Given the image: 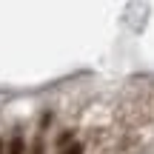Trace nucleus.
<instances>
[{
  "mask_svg": "<svg viewBox=\"0 0 154 154\" xmlns=\"http://www.w3.org/2000/svg\"><path fill=\"white\" fill-rule=\"evenodd\" d=\"M60 154H83V146H80V143H72V146H66Z\"/></svg>",
  "mask_w": 154,
  "mask_h": 154,
  "instance_id": "f03ea898",
  "label": "nucleus"
},
{
  "mask_svg": "<svg viewBox=\"0 0 154 154\" xmlns=\"http://www.w3.org/2000/svg\"><path fill=\"white\" fill-rule=\"evenodd\" d=\"M6 154H23V140L20 137H11L9 149H6Z\"/></svg>",
  "mask_w": 154,
  "mask_h": 154,
  "instance_id": "f257e3e1",
  "label": "nucleus"
},
{
  "mask_svg": "<svg viewBox=\"0 0 154 154\" xmlns=\"http://www.w3.org/2000/svg\"><path fill=\"white\" fill-rule=\"evenodd\" d=\"M32 154H43V140H34V146H32Z\"/></svg>",
  "mask_w": 154,
  "mask_h": 154,
  "instance_id": "7ed1b4c3",
  "label": "nucleus"
}]
</instances>
